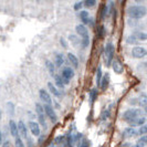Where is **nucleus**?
I'll list each match as a JSON object with an SVG mask.
<instances>
[{
    "instance_id": "8",
    "label": "nucleus",
    "mask_w": 147,
    "mask_h": 147,
    "mask_svg": "<svg viewBox=\"0 0 147 147\" xmlns=\"http://www.w3.org/2000/svg\"><path fill=\"white\" fill-rule=\"evenodd\" d=\"M39 96H40V100H41L43 103L51 105V103H52L51 95H50V93H49L48 91H45V90H43V88H41V90L39 91Z\"/></svg>"
},
{
    "instance_id": "39",
    "label": "nucleus",
    "mask_w": 147,
    "mask_h": 147,
    "mask_svg": "<svg viewBox=\"0 0 147 147\" xmlns=\"http://www.w3.org/2000/svg\"><path fill=\"white\" fill-rule=\"evenodd\" d=\"M27 140H28V144H29V147H33V143H32V140H31V138H29V137H28Z\"/></svg>"
},
{
    "instance_id": "20",
    "label": "nucleus",
    "mask_w": 147,
    "mask_h": 147,
    "mask_svg": "<svg viewBox=\"0 0 147 147\" xmlns=\"http://www.w3.org/2000/svg\"><path fill=\"white\" fill-rule=\"evenodd\" d=\"M63 63H64V57H63V54L62 53H59V54H57V57H55V64L57 66H62L63 65Z\"/></svg>"
},
{
    "instance_id": "4",
    "label": "nucleus",
    "mask_w": 147,
    "mask_h": 147,
    "mask_svg": "<svg viewBox=\"0 0 147 147\" xmlns=\"http://www.w3.org/2000/svg\"><path fill=\"white\" fill-rule=\"evenodd\" d=\"M73 76H74V71H73V69H72V67H69V66L63 67L62 73H61V78L63 79L64 84H67L69 82L73 79Z\"/></svg>"
},
{
    "instance_id": "22",
    "label": "nucleus",
    "mask_w": 147,
    "mask_h": 147,
    "mask_svg": "<svg viewBox=\"0 0 147 147\" xmlns=\"http://www.w3.org/2000/svg\"><path fill=\"white\" fill-rule=\"evenodd\" d=\"M102 75H103V73H102V69H101V66H98L97 67V70H96V85L97 86H100V82H101V79H102Z\"/></svg>"
},
{
    "instance_id": "45",
    "label": "nucleus",
    "mask_w": 147,
    "mask_h": 147,
    "mask_svg": "<svg viewBox=\"0 0 147 147\" xmlns=\"http://www.w3.org/2000/svg\"><path fill=\"white\" fill-rule=\"evenodd\" d=\"M36 1H37V2H40V0H36Z\"/></svg>"
},
{
    "instance_id": "40",
    "label": "nucleus",
    "mask_w": 147,
    "mask_h": 147,
    "mask_svg": "<svg viewBox=\"0 0 147 147\" xmlns=\"http://www.w3.org/2000/svg\"><path fill=\"white\" fill-rule=\"evenodd\" d=\"M2 147H10V143H9V142H5V143L2 144Z\"/></svg>"
},
{
    "instance_id": "35",
    "label": "nucleus",
    "mask_w": 147,
    "mask_h": 147,
    "mask_svg": "<svg viewBox=\"0 0 147 147\" xmlns=\"http://www.w3.org/2000/svg\"><path fill=\"white\" fill-rule=\"evenodd\" d=\"M136 37L138 40H143V41H145L146 40V33L145 32H140V33H137L136 34Z\"/></svg>"
},
{
    "instance_id": "42",
    "label": "nucleus",
    "mask_w": 147,
    "mask_h": 147,
    "mask_svg": "<svg viewBox=\"0 0 147 147\" xmlns=\"http://www.w3.org/2000/svg\"><path fill=\"white\" fill-rule=\"evenodd\" d=\"M61 43L63 44V47H65V45H66L65 42H64V39H61Z\"/></svg>"
},
{
    "instance_id": "5",
    "label": "nucleus",
    "mask_w": 147,
    "mask_h": 147,
    "mask_svg": "<svg viewBox=\"0 0 147 147\" xmlns=\"http://www.w3.org/2000/svg\"><path fill=\"white\" fill-rule=\"evenodd\" d=\"M36 112H37V116L39 119V123L43 126V128L47 127V123H45V117H44V110L42 104L36 103Z\"/></svg>"
},
{
    "instance_id": "26",
    "label": "nucleus",
    "mask_w": 147,
    "mask_h": 147,
    "mask_svg": "<svg viewBox=\"0 0 147 147\" xmlns=\"http://www.w3.org/2000/svg\"><path fill=\"white\" fill-rule=\"evenodd\" d=\"M80 43H81V47L83 48V49H86L88 45H90V38L88 37L82 38V40Z\"/></svg>"
},
{
    "instance_id": "24",
    "label": "nucleus",
    "mask_w": 147,
    "mask_h": 147,
    "mask_svg": "<svg viewBox=\"0 0 147 147\" xmlns=\"http://www.w3.org/2000/svg\"><path fill=\"white\" fill-rule=\"evenodd\" d=\"M137 41H138V39L136 37V34H132V36L126 38V42L128 44H135L137 43Z\"/></svg>"
},
{
    "instance_id": "32",
    "label": "nucleus",
    "mask_w": 147,
    "mask_h": 147,
    "mask_svg": "<svg viewBox=\"0 0 147 147\" xmlns=\"http://www.w3.org/2000/svg\"><path fill=\"white\" fill-rule=\"evenodd\" d=\"M97 31H98V33H97V34H98V38H100V39L104 38V36H105V28H104L103 26H101Z\"/></svg>"
},
{
    "instance_id": "10",
    "label": "nucleus",
    "mask_w": 147,
    "mask_h": 147,
    "mask_svg": "<svg viewBox=\"0 0 147 147\" xmlns=\"http://www.w3.org/2000/svg\"><path fill=\"white\" fill-rule=\"evenodd\" d=\"M122 135L125 138H133V137L138 136V133H137V129H135L134 127H128V128L124 129V132H123Z\"/></svg>"
},
{
    "instance_id": "7",
    "label": "nucleus",
    "mask_w": 147,
    "mask_h": 147,
    "mask_svg": "<svg viewBox=\"0 0 147 147\" xmlns=\"http://www.w3.org/2000/svg\"><path fill=\"white\" fill-rule=\"evenodd\" d=\"M132 55L135 59H142L146 55V49L143 47H135L132 50Z\"/></svg>"
},
{
    "instance_id": "13",
    "label": "nucleus",
    "mask_w": 147,
    "mask_h": 147,
    "mask_svg": "<svg viewBox=\"0 0 147 147\" xmlns=\"http://www.w3.org/2000/svg\"><path fill=\"white\" fill-rule=\"evenodd\" d=\"M112 66H113V71L115 72L116 74H122L124 72V67H123V64L117 61V60H114V61H112Z\"/></svg>"
},
{
    "instance_id": "31",
    "label": "nucleus",
    "mask_w": 147,
    "mask_h": 147,
    "mask_svg": "<svg viewBox=\"0 0 147 147\" xmlns=\"http://www.w3.org/2000/svg\"><path fill=\"white\" fill-rule=\"evenodd\" d=\"M146 132H147V127L145 126V124L140 126V129H137L138 136H140V135H146Z\"/></svg>"
},
{
    "instance_id": "43",
    "label": "nucleus",
    "mask_w": 147,
    "mask_h": 147,
    "mask_svg": "<svg viewBox=\"0 0 147 147\" xmlns=\"http://www.w3.org/2000/svg\"><path fill=\"white\" fill-rule=\"evenodd\" d=\"M135 1H136V2H137V3H142V2H143V1H144V0H135Z\"/></svg>"
},
{
    "instance_id": "16",
    "label": "nucleus",
    "mask_w": 147,
    "mask_h": 147,
    "mask_svg": "<svg viewBox=\"0 0 147 147\" xmlns=\"http://www.w3.org/2000/svg\"><path fill=\"white\" fill-rule=\"evenodd\" d=\"M145 122H146L145 116H140V117L134 118V119H132V121H129L128 123H129L132 126H142L145 124Z\"/></svg>"
},
{
    "instance_id": "44",
    "label": "nucleus",
    "mask_w": 147,
    "mask_h": 147,
    "mask_svg": "<svg viewBox=\"0 0 147 147\" xmlns=\"http://www.w3.org/2000/svg\"><path fill=\"white\" fill-rule=\"evenodd\" d=\"M2 142V134H1V132H0V143Z\"/></svg>"
},
{
    "instance_id": "25",
    "label": "nucleus",
    "mask_w": 147,
    "mask_h": 147,
    "mask_svg": "<svg viewBox=\"0 0 147 147\" xmlns=\"http://www.w3.org/2000/svg\"><path fill=\"white\" fill-rule=\"evenodd\" d=\"M69 40L72 42V44H74V45H76V44H79L80 42H81V40L78 38V34L75 36V34H70L69 36Z\"/></svg>"
},
{
    "instance_id": "28",
    "label": "nucleus",
    "mask_w": 147,
    "mask_h": 147,
    "mask_svg": "<svg viewBox=\"0 0 147 147\" xmlns=\"http://www.w3.org/2000/svg\"><path fill=\"white\" fill-rule=\"evenodd\" d=\"M15 147H24V143L22 142V140L19 136L15 138Z\"/></svg>"
},
{
    "instance_id": "1",
    "label": "nucleus",
    "mask_w": 147,
    "mask_h": 147,
    "mask_svg": "<svg viewBox=\"0 0 147 147\" xmlns=\"http://www.w3.org/2000/svg\"><path fill=\"white\" fill-rule=\"evenodd\" d=\"M127 13L133 19H142L146 15V8L144 6H132L127 9Z\"/></svg>"
},
{
    "instance_id": "9",
    "label": "nucleus",
    "mask_w": 147,
    "mask_h": 147,
    "mask_svg": "<svg viewBox=\"0 0 147 147\" xmlns=\"http://www.w3.org/2000/svg\"><path fill=\"white\" fill-rule=\"evenodd\" d=\"M17 126H18V132H19V134L21 136H23V137L28 138V127L26 125V123L23 121H19L17 123Z\"/></svg>"
},
{
    "instance_id": "34",
    "label": "nucleus",
    "mask_w": 147,
    "mask_h": 147,
    "mask_svg": "<svg viewBox=\"0 0 147 147\" xmlns=\"http://www.w3.org/2000/svg\"><path fill=\"white\" fill-rule=\"evenodd\" d=\"M137 143H140V144H142V145H145V146H146V143H147L146 135H142V137L138 140V142H137Z\"/></svg>"
},
{
    "instance_id": "23",
    "label": "nucleus",
    "mask_w": 147,
    "mask_h": 147,
    "mask_svg": "<svg viewBox=\"0 0 147 147\" xmlns=\"http://www.w3.org/2000/svg\"><path fill=\"white\" fill-rule=\"evenodd\" d=\"M54 80H55V84H57L59 88H64V82H63V79H62L60 75H54Z\"/></svg>"
},
{
    "instance_id": "2",
    "label": "nucleus",
    "mask_w": 147,
    "mask_h": 147,
    "mask_svg": "<svg viewBox=\"0 0 147 147\" xmlns=\"http://www.w3.org/2000/svg\"><path fill=\"white\" fill-rule=\"evenodd\" d=\"M140 116H145V113H144V111L140 110V109H131V110H127L125 111L124 113H123V115H122V117L123 119L125 121V122H129V121H132L134 118H137V117H140Z\"/></svg>"
},
{
    "instance_id": "14",
    "label": "nucleus",
    "mask_w": 147,
    "mask_h": 147,
    "mask_svg": "<svg viewBox=\"0 0 147 147\" xmlns=\"http://www.w3.org/2000/svg\"><path fill=\"white\" fill-rule=\"evenodd\" d=\"M9 128H10V134L12 135V137H18L19 136V132H18V126H17V123L13 119H10L9 122Z\"/></svg>"
},
{
    "instance_id": "12",
    "label": "nucleus",
    "mask_w": 147,
    "mask_h": 147,
    "mask_svg": "<svg viewBox=\"0 0 147 147\" xmlns=\"http://www.w3.org/2000/svg\"><path fill=\"white\" fill-rule=\"evenodd\" d=\"M75 31H76V34L80 36L81 38L88 37V31L84 24H78L75 27Z\"/></svg>"
},
{
    "instance_id": "37",
    "label": "nucleus",
    "mask_w": 147,
    "mask_h": 147,
    "mask_svg": "<svg viewBox=\"0 0 147 147\" xmlns=\"http://www.w3.org/2000/svg\"><path fill=\"white\" fill-rule=\"evenodd\" d=\"M106 12H107V7L104 6V7L102 8V18H105V17H106Z\"/></svg>"
},
{
    "instance_id": "41",
    "label": "nucleus",
    "mask_w": 147,
    "mask_h": 147,
    "mask_svg": "<svg viewBox=\"0 0 147 147\" xmlns=\"http://www.w3.org/2000/svg\"><path fill=\"white\" fill-rule=\"evenodd\" d=\"M81 147H88V143H86V142H83V144L81 145Z\"/></svg>"
},
{
    "instance_id": "21",
    "label": "nucleus",
    "mask_w": 147,
    "mask_h": 147,
    "mask_svg": "<svg viewBox=\"0 0 147 147\" xmlns=\"http://www.w3.org/2000/svg\"><path fill=\"white\" fill-rule=\"evenodd\" d=\"M45 65H47V67H48V71H49V73L52 74V75H54V71H55V66H54V64L52 63L51 61H45Z\"/></svg>"
},
{
    "instance_id": "36",
    "label": "nucleus",
    "mask_w": 147,
    "mask_h": 147,
    "mask_svg": "<svg viewBox=\"0 0 147 147\" xmlns=\"http://www.w3.org/2000/svg\"><path fill=\"white\" fill-rule=\"evenodd\" d=\"M82 6H83V2H76V3L74 5V10H75V11H78V10H81Z\"/></svg>"
},
{
    "instance_id": "27",
    "label": "nucleus",
    "mask_w": 147,
    "mask_h": 147,
    "mask_svg": "<svg viewBox=\"0 0 147 147\" xmlns=\"http://www.w3.org/2000/svg\"><path fill=\"white\" fill-rule=\"evenodd\" d=\"M140 103L144 109H146V94H145V93H143V94L140 96Z\"/></svg>"
},
{
    "instance_id": "15",
    "label": "nucleus",
    "mask_w": 147,
    "mask_h": 147,
    "mask_svg": "<svg viewBox=\"0 0 147 147\" xmlns=\"http://www.w3.org/2000/svg\"><path fill=\"white\" fill-rule=\"evenodd\" d=\"M110 84V74L105 73L104 75H102V79H101V82H100V88L102 90H106L107 86Z\"/></svg>"
},
{
    "instance_id": "17",
    "label": "nucleus",
    "mask_w": 147,
    "mask_h": 147,
    "mask_svg": "<svg viewBox=\"0 0 147 147\" xmlns=\"http://www.w3.org/2000/svg\"><path fill=\"white\" fill-rule=\"evenodd\" d=\"M80 19L82 20L83 23H90L91 22V18H90V13H88V11H85V10H83L80 12Z\"/></svg>"
},
{
    "instance_id": "19",
    "label": "nucleus",
    "mask_w": 147,
    "mask_h": 147,
    "mask_svg": "<svg viewBox=\"0 0 147 147\" xmlns=\"http://www.w3.org/2000/svg\"><path fill=\"white\" fill-rule=\"evenodd\" d=\"M48 88H49V91H50V93L51 94H53L54 96H60V91L58 90V88H55V85H53L51 82H49L48 83Z\"/></svg>"
},
{
    "instance_id": "18",
    "label": "nucleus",
    "mask_w": 147,
    "mask_h": 147,
    "mask_svg": "<svg viewBox=\"0 0 147 147\" xmlns=\"http://www.w3.org/2000/svg\"><path fill=\"white\" fill-rule=\"evenodd\" d=\"M67 59L70 61V63L73 65V67H79V60L73 53H67Z\"/></svg>"
},
{
    "instance_id": "30",
    "label": "nucleus",
    "mask_w": 147,
    "mask_h": 147,
    "mask_svg": "<svg viewBox=\"0 0 147 147\" xmlns=\"http://www.w3.org/2000/svg\"><path fill=\"white\" fill-rule=\"evenodd\" d=\"M84 5H85V7H88V8L94 7L96 5V0H85V1H84Z\"/></svg>"
},
{
    "instance_id": "6",
    "label": "nucleus",
    "mask_w": 147,
    "mask_h": 147,
    "mask_svg": "<svg viewBox=\"0 0 147 147\" xmlns=\"http://www.w3.org/2000/svg\"><path fill=\"white\" fill-rule=\"evenodd\" d=\"M43 110H44V114H45L48 117L50 118L53 123H55V122H57V114H55L54 110L52 109L51 105L45 104V105L43 106Z\"/></svg>"
},
{
    "instance_id": "3",
    "label": "nucleus",
    "mask_w": 147,
    "mask_h": 147,
    "mask_svg": "<svg viewBox=\"0 0 147 147\" xmlns=\"http://www.w3.org/2000/svg\"><path fill=\"white\" fill-rule=\"evenodd\" d=\"M114 52H115V49H114V45L112 42H107L105 48H104V54H105V65L110 66L112 61L114 59Z\"/></svg>"
},
{
    "instance_id": "38",
    "label": "nucleus",
    "mask_w": 147,
    "mask_h": 147,
    "mask_svg": "<svg viewBox=\"0 0 147 147\" xmlns=\"http://www.w3.org/2000/svg\"><path fill=\"white\" fill-rule=\"evenodd\" d=\"M145 66H146V63H145V62H143V63H142L140 65H138V70H143V71H146V67H145Z\"/></svg>"
},
{
    "instance_id": "11",
    "label": "nucleus",
    "mask_w": 147,
    "mask_h": 147,
    "mask_svg": "<svg viewBox=\"0 0 147 147\" xmlns=\"http://www.w3.org/2000/svg\"><path fill=\"white\" fill-rule=\"evenodd\" d=\"M29 129L30 132L32 133L33 136H39L40 133H41V129H40V126L37 122H33V121H30L29 122Z\"/></svg>"
},
{
    "instance_id": "29",
    "label": "nucleus",
    "mask_w": 147,
    "mask_h": 147,
    "mask_svg": "<svg viewBox=\"0 0 147 147\" xmlns=\"http://www.w3.org/2000/svg\"><path fill=\"white\" fill-rule=\"evenodd\" d=\"M96 96H97V91H96L95 88H93L92 91H91V94H90V101H91V103H93L94 101H95Z\"/></svg>"
},
{
    "instance_id": "33",
    "label": "nucleus",
    "mask_w": 147,
    "mask_h": 147,
    "mask_svg": "<svg viewBox=\"0 0 147 147\" xmlns=\"http://www.w3.org/2000/svg\"><path fill=\"white\" fill-rule=\"evenodd\" d=\"M7 109H8V111H9V114L12 115V114H13V110H15L13 104L11 103V102H9V103L7 104Z\"/></svg>"
}]
</instances>
